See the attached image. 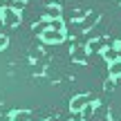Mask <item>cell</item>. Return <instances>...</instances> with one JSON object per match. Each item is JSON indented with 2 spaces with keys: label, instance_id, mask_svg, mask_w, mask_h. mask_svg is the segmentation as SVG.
I'll return each mask as SVG.
<instances>
[{
  "label": "cell",
  "instance_id": "cell-14",
  "mask_svg": "<svg viewBox=\"0 0 121 121\" xmlns=\"http://www.w3.org/2000/svg\"><path fill=\"white\" fill-rule=\"evenodd\" d=\"M119 58H121V45H119Z\"/></svg>",
  "mask_w": 121,
  "mask_h": 121
},
{
  "label": "cell",
  "instance_id": "cell-11",
  "mask_svg": "<svg viewBox=\"0 0 121 121\" xmlns=\"http://www.w3.org/2000/svg\"><path fill=\"white\" fill-rule=\"evenodd\" d=\"M49 27H52V29L65 31V22H63V18H54V20H49Z\"/></svg>",
  "mask_w": 121,
  "mask_h": 121
},
{
  "label": "cell",
  "instance_id": "cell-6",
  "mask_svg": "<svg viewBox=\"0 0 121 121\" xmlns=\"http://www.w3.org/2000/svg\"><path fill=\"white\" fill-rule=\"evenodd\" d=\"M72 58L76 60V63H87V47H74L72 49Z\"/></svg>",
  "mask_w": 121,
  "mask_h": 121
},
{
  "label": "cell",
  "instance_id": "cell-16",
  "mask_svg": "<svg viewBox=\"0 0 121 121\" xmlns=\"http://www.w3.org/2000/svg\"><path fill=\"white\" fill-rule=\"evenodd\" d=\"M4 121H11V119H4Z\"/></svg>",
  "mask_w": 121,
  "mask_h": 121
},
{
  "label": "cell",
  "instance_id": "cell-9",
  "mask_svg": "<svg viewBox=\"0 0 121 121\" xmlns=\"http://www.w3.org/2000/svg\"><path fill=\"white\" fill-rule=\"evenodd\" d=\"M31 119V112L29 110H16L11 114V121H29Z\"/></svg>",
  "mask_w": 121,
  "mask_h": 121
},
{
  "label": "cell",
  "instance_id": "cell-1",
  "mask_svg": "<svg viewBox=\"0 0 121 121\" xmlns=\"http://www.w3.org/2000/svg\"><path fill=\"white\" fill-rule=\"evenodd\" d=\"M40 38H43L45 45H56V43H63V40H65V31L47 27L45 31H40Z\"/></svg>",
  "mask_w": 121,
  "mask_h": 121
},
{
  "label": "cell",
  "instance_id": "cell-3",
  "mask_svg": "<svg viewBox=\"0 0 121 121\" xmlns=\"http://www.w3.org/2000/svg\"><path fill=\"white\" fill-rule=\"evenodd\" d=\"M92 101H94V99H92V94H78V96H74V99H72L69 110H72V112H81V110H85Z\"/></svg>",
  "mask_w": 121,
  "mask_h": 121
},
{
  "label": "cell",
  "instance_id": "cell-17",
  "mask_svg": "<svg viewBox=\"0 0 121 121\" xmlns=\"http://www.w3.org/2000/svg\"><path fill=\"white\" fill-rule=\"evenodd\" d=\"M78 121H81V119H78Z\"/></svg>",
  "mask_w": 121,
  "mask_h": 121
},
{
  "label": "cell",
  "instance_id": "cell-4",
  "mask_svg": "<svg viewBox=\"0 0 121 121\" xmlns=\"http://www.w3.org/2000/svg\"><path fill=\"white\" fill-rule=\"evenodd\" d=\"M105 47H110V40L105 38V36H101V38L90 40V45H87V52H103Z\"/></svg>",
  "mask_w": 121,
  "mask_h": 121
},
{
  "label": "cell",
  "instance_id": "cell-12",
  "mask_svg": "<svg viewBox=\"0 0 121 121\" xmlns=\"http://www.w3.org/2000/svg\"><path fill=\"white\" fill-rule=\"evenodd\" d=\"M7 45H9L7 36H4V34H0V49H4V47H7Z\"/></svg>",
  "mask_w": 121,
  "mask_h": 121
},
{
  "label": "cell",
  "instance_id": "cell-7",
  "mask_svg": "<svg viewBox=\"0 0 121 121\" xmlns=\"http://www.w3.org/2000/svg\"><path fill=\"white\" fill-rule=\"evenodd\" d=\"M101 54H103V58H105V60H110V63L119 60V47H105Z\"/></svg>",
  "mask_w": 121,
  "mask_h": 121
},
{
  "label": "cell",
  "instance_id": "cell-2",
  "mask_svg": "<svg viewBox=\"0 0 121 121\" xmlns=\"http://www.w3.org/2000/svg\"><path fill=\"white\" fill-rule=\"evenodd\" d=\"M2 25L4 27H18L20 25V11L13 9V7L2 9Z\"/></svg>",
  "mask_w": 121,
  "mask_h": 121
},
{
  "label": "cell",
  "instance_id": "cell-5",
  "mask_svg": "<svg viewBox=\"0 0 121 121\" xmlns=\"http://www.w3.org/2000/svg\"><path fill=\"white\" fill-rule=\"evenodd\" d=\"M101 18V13L99 11H92V13H85L83 16V20H81V25H78V29H90L92 25H94L96 20Z\"/></svg>",
  "mask_w": 121,
  "mask_h": 121
},
{
  "label": "cell",
  "instance_id": "cell-8",
  "mask_svg": "<svg viewBox=\"0 0 121 121\" xmlns=\"http://www.w3.org/2000/svg\"><path fill=\"white\" fill-rule=\"evenodd\" d=\"M60 13H63V9H60L58 4H52V7H47V9H45V16H47V20H54V18H63Z\"/></svg>",
  "mask_w": 121,
  "mask_h": 121
},
{
  "label": "cell",
  "instance_id": "cell-13",
  "mask_svg": "<svg viewBox=\"0 0 121 121\" xmlns=\"http://www.w3.org/2000/svg\"><path fill=\"white\" fill-rule=\"evenodd\" d=\"M0 22H2V9H0Z\"/></svg>",
  "mask_w": 121,
  "mask_h": 121
},
{
  "label": "cell",
  "instance_id": "cell-15",
  "mask_svg": "<svg viewBox=\"0 0 121 121\" xmlns=\"http://www.w3.org/2000/svg\"><path fill=\"white\" fill-rule=\"evenodd\" d=\"M49 121H58V119H49Z\"/></svg>",
  "mask_w": 121,
  "mask_h": 121
},
{
  "label": "cell",
  "instance_id": "cell-10",
  "mask_svg": "<svg viewBox=\"0 0 121 121\" xmlns=\"http://www.w3.org/2000/svg\"><path fill=\"white\" fill-rule=\"evenodd\" d=\"M110 76H121V58L114 60V63H110Z\"/></svg>",
  "mask_w": 121,
  "mask_h": 121
}]
</instances>
